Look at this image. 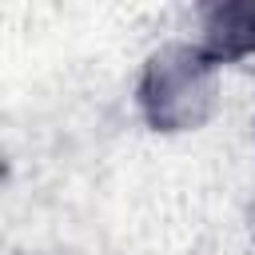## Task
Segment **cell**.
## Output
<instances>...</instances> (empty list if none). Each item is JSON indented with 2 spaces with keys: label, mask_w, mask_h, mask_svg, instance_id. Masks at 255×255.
Instances as JSON below:
<instances>
[{
  "label": "cell",
  "mask_w": 255,
  "mask_h": 255,
  "mask_svg": "<svg viewBox=\"0 0 255 255\" xmlns=\"http://www.w3.org/2000/svg\"><path fill=\"white\" fill-rule=\"evenodd\" d=\"M215 64L255 60V0H191V36Z\"/></svg>",
  "instance_id": "7a4b0ae2"
},
{
  "label": "cell",
  "mask_w": 255,
  "mask_h": 255,
  "mask_svg": "<svg viewBox=\"0 0 255 255\" xmlns=\"http://www.w3.org/2000/svg\"><path fill=\"white\" fill-rule=\"evenodd\" d=\"M251 139H255V112H251Z\"/></svg>",
  "instance_id": "3957f363"
},
{
  "label": "cell",
  "mask_w": 255,
  "mask_h": 255,
  "mask_svg": "<svg viewBox=\"0 0 255 255\" xmlns=\"http://www.w3.org/2000/svg\"><path fill=\"white\" fill-rule=\"evenodd\" d=\"M223 100V64L195 40H167L147 52L135 76V112L155 135L203 131Z\"/></svg>",
  "instance_id": "6da1fadb"
}]
</instances>
